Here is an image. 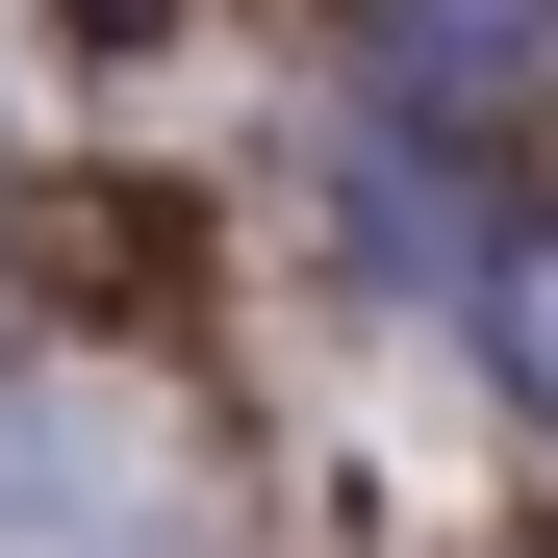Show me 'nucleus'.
Instances as JSON below:
<instances>
[{
  "instance_id": "1",
  "label": "nucleus",
  "mask_w": 558,
  "mask_h": 558,
  "mask_svg": "<svg viewBox=\"0 0 558 558\" xmlns=\"http://www.w3.org/2000/svg\"><path fill=\"white\" fill-rule=\"evenodd\" d=\"M483 355H508V381H533V407H558V204H533V229H508V254H483Z\"/></svg>"
}]
</instances>
